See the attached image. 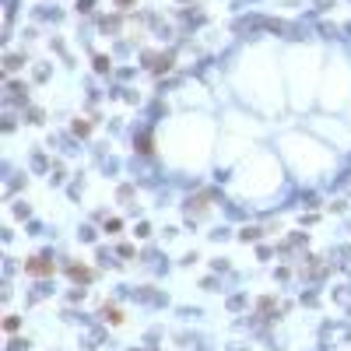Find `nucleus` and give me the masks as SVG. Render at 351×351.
Instances as JSON below:
<instances>
[{
	"label": "nucleus",
	"mask_w": 351,
	"mask_h": 351,
	"mask_svg": "<svg viewBox=\"0 0 351 351\" xmlns=\"http://www.w3.org/2000/svg\"><path fill=\"white\" fill-rule=\"evenodd\" d=\"M116 4H120V7H130V4H134V0H116Z\"/></svg>",
	"instance_id": "39448f33"
},
{
	"label": "nucleus",
	"mask_w": 351,
	"mask_h": 351,
	"mask_svg": "<svg viewBox=\"0 0 351 351\" xmlns=\"http://www.w3.org/2000/svg\"><path fill=\"white\" fill-rule=\"evenodd\" d=\"M71 277H78V281H88V277H91V270H85V267H78V263H74V267H71Z\"/></svg>",
	"instance_id": "7ed1b4c3"
},
{
	"label": "nucleus",
	"mask_w": 351,
	"mask_h": 351,
	"mask_svg": "<svg viewBox=\"0 0 351 351\" xmlns=\"http://www.w3.org/2000/svg\"><path fill=\"white\" fill-rule=\"evenodd\" d=\"M25 270H28V274H35V277H42V274H53V260H42V257H35V260L25 263Z\"/></svg>",
	"instance_id": "f257e3e1"
},
{
	"label": "nucleus",
	"mask_w": 351,
	"mask_h": 351,
	"mask_svg": "<svg viewBox=\"0 0 351 351\" xmlns=\"http://www.w3.org/2000/svg\"><path fill=\"white\" fill-rule=\"evenodd\" d=\"M95 71H109V60H105V56H95Z\"/></svg>",
	"instance_id": "20e7f679"
},
{
	"label": "nucleus",
	"mask_w": 351,
	"mask_h": 351,
	"mask_svg": "<svg viewBox=\"0 0 351 351\" xmlns=\"http://www.w3.org/2000/svg\"><path fill=\"white\" fill-rule=\"evenodd\" d=\"M102 313H105V316H109V320H112V323H123V313H120V309H116V306H105V309H102Z\"/></svg>",
	"instance_id": "f03ea898"
}]
</instances>
